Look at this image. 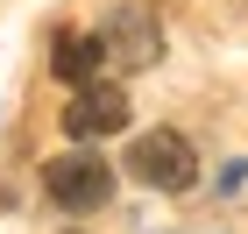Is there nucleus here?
Segmentation results:
<instances>
[{
  "label": "nucleus",
  "instance_id": "obj_3",
  "mask_svg": "<svg viewBox=\"0 0 248 234\" xmlns=\"http://www.w3.org/2000/svg\"><path fill=\"white\" fill-rule=\"evenodd\" d=\"M99 50H107V64H121V71H149L156 50H163V29H156L149 7H114V15L99 21Z\"/></svg>",
  "mask_w": 248,
  "mask_h": 234
},
{
  "label": "nucleus",
  "instance_id": "obj_5",
  "mask_svg": "<svg viewBox=\"0 0 248 234\" xmlns=\"http://www.w3.org/2000/svg\"><path fill=\"white\" fill-rule=\"evenodd\" d=\"M99 64H107V50H99V36H57V50H50V71L64 78V85H93Z\"/></svg>",
  "mask_w": 248,
  "mask_h": 234
},
{
  "label": "nucleus",
  "instance_id": "obj_2",
  "mask_svg": "<svg viewBox=\"0 0 248 234\" xmlns=\"http://www.w3.org/2000/svg\"><path fill=\"white\" fill-rule=\"evenodd\" d=\"M43 185H50V199L57 206H71V213H93V206H107L114 199V163L93 149H64L43 163Z\"/></svg>",
  "mask_w": 248,
  "mask_h": 234
},
{
  "label": "nucleus",
  "instance_id": "obj_4",
  "mask_svg": "<svg viewBox=\"0 0 248 234\" xmlns=\"http://www.w3.org/2000/svg\"><path fill=\"white\" fill-rule=\"evenodd\" d=\"M114 128H128V99H121V85H78V99L64 107V135L71 142H99L114 135Z\"/></svg>",
  "mask_w": 248,
  "mask_h": 234
},
{
  "label": "nucleus",
  "instance_id": "obj_1",
  "mask_svg": "<svg viewBox=\"0 0 248 234\" xmlns=\"http://www.w3.org/2000/svg\"><path fill=\"white\" fill-rule=\"evenodd\" d=\"M128 171L149 185V192H191L199 185V156H191L185 135H170V128H149V135L128 142Z\"/></svg>",
  "mask_w": 248,
  "mask_h": 234
}]
</instances>
